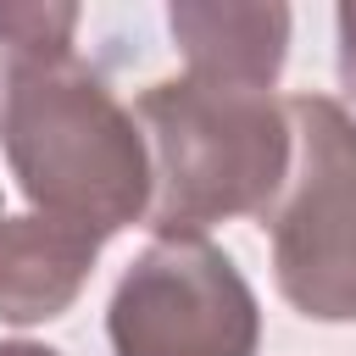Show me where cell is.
Returning a JSON list of instances; mask_svg holds the SVG:
<instances>
[{
  "instance_id": "cell-2",
  "label": "cell",
  "mask_w": 356,
  "mask_h": 356,
  "mask_svg": "<svg viewBox=\"0 0 356 356\" xmlns=\"http://www.w3.org/2000/svg\"><path fill=\"white\" fill-rule=\"evenodd\" d=\"M150 150V228L156 239L206 234L228 217H267L284 200L295 128L273 89H234L206 78H161L134 100Z\"/></svg>"
},
{
  "instance_id": "cell-3",
  "label": "cell",
  "mask_w": 356,
  "mask_h": 356,
  "mask_svg": "<svg viewBox=\"0 0 356 356\" xmlns=\"http://www.w3.org/2000/svg\"><path fill=\"white\" fill-rule=\"evenodd\" d=\"M295 172L273 206L278 295L312 323H356V117L334 95H295Z\"/></svg>"
},
{
  "instance_id": "cell-5",
  "label": "cell",
  "mask_w": 356,
  "mask_h": 356,
  "mask_svg": "<svg viewBox=\"0 0 356 356\" xmlns=\"http://www.w3.org/2000/svg\"><path fill=\"white\" fill-rule=\"evenodd\" d=\"M100 245H106L100 234L44 211L0 217V323L61 317L89 284Z\"/></svg>"
},
{
  "instance_id": "cell-6",
  "label": "cell",
  "mask_w": 356,
  "mask_h": 356,
  "mask_svg": "<svg viewBox=\"0 0 356 356\" xmlns=\"http://www.w3.org/2000/svg\"><path fill=\"white\" fill-rule=\"evenodd\" d=\"M167 28L189 61V78L234 83V89H273L289 56V11L284 6H217V0H178Z\"/></svg>"
},
{
  "instance_id": "cell-10",
  "label": "cell",
  "mask_w": 356,
  "mask_h": 356,
  "mask_svg": "<svg viewBox=\"0 0 356 356\" xmlns=\"http://www.w3.org/2000/svg\"><path fill=\"white\" fill-rule=\"evenodd\" d=\"M0 217H6V211H0Z\"/></svg>"
},
{
  "instance_id": "cell-4",
  "label": "cell",
  "mask_w": 356,
  "mask_h": 356,
  "mask_svg": "<svg viewBox=\"0 0 356 356\" xmlns=\"http://www.w3.org/2000/svg\"><path fill=\"white\" fill-rule=\"evenodd\" d=\"M106 339L117 356H256L261 306L228 250L206 234H172L117 278Z\"/></svg>"
},
{
  "instance_id": "cell-8",
  "label": "cell",
  "mask_w": 356,
  "mask_h": 356,
  "mask_svg": "<svg viewBox=\"0 0 356 356\" xmlns=\"http://www.w3.org/2000/svg\"><path fill=\"white\" fill-rule=\"evenodd\" d=\"M334 28H339V89L356 100V0L334 11Z\"/></svg>"
},
{
  "instance_id": "cell-1",
  "label": "cell",
  "mask_w": 356,
  "mask_h": 356,
  "mask_svg": "<svg viewBox=\"0 0 356 356\" xmlns=\"http://www.w3.org/2000/svg\"><path fill=\"white\" fill-rule=\"evenodd\" d=\"M0 145L17 189L44 217H61L100 239L150 217L156 178L139 117L72 50L17 67Z\"/></svg>"
},
{
  "instance_id": "cell-7",
  "label": "cell",
  "mask_w": 356,
  "mask_h": 356,
  "mask_svg": "<svg viewBox=\"0 0 356 356\" xmlns=\"http://www.w3.org/2000/svg\"><path fill=\"white\" fill-rule=\"evenodd\" d=\"M72 28H78V6H39V0H6L0 6V117L11 100V78L22 61L33 56H61L72 50Z\"/></svg>"
},
{
  "instance_id": "cell-9",
  "label": "cell",
  "mask_w": 356,
  "mask_h": 356,
  "mask_svg": "<svg viewBox=\"0 0 356 356\" xmlns=\"http://www.w3.org/2000/svg\"><path fill=\"white\" fill-rule=\"evenodd\" d=\"M0 356H61V350L33 345V339H0Z\"/></svg>"
}]
</instances>
